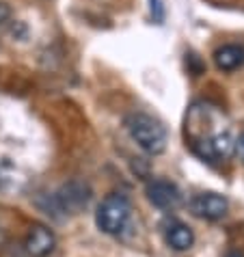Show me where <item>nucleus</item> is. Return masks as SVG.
<instances>
[{"mask_svg":"<svg viewBox=\"0 0 244 257\" xmlns=\"http://www.w3.org/2000/svg\"><path fill=\"white\" fill-rule=\"evenodd\" d=\"M91 192L82 182H69L54 195V203L61 212H78L89 203Z\"/></svg>","mask_w":244,"mask_h":257,"instance_id":"4","label":"nucleus"},{"mask_svg":"<svg viewBox=\"0 0 244 257\" xmlns=\"http://www.w3.org/2000/svg\"><path fill=\"white\" fill-rule=\"evenodd\" d=\"M152 13H154V18L158 20V22L164 20V7H162L160 0H152Z\"/></svg>","mask_w":244,"mask_h":257,"instance_id":"10","label":"nucleus"},{"mask_svg":"<svg viewBox=\"0 0 244 257\" xmlns=\"http://www.w3.org/2000/svg\"><path fill=\"white\" fill-rule=\"evenodd\" d=\"M227 257H244L240 251H231V253H227Z\"/></svg>","mask_w":244,"mask_h":257,"instance_id":"13","label":"nucleus"},{"mask_svg":"<svg viewBox=\"0 0 244 257\" xmlns=\"http://www.w3.org/2000/svg\"><path fill=\"white\" fill-rule=\"evenodd\" d=\"M199 145H201V149H199L201 156H203V158H210V160H227L235 149V143L227 130L214 132L212 137L199 141Z\"/></svg>","mask_w":244,"mask_h":257,"instance_id":"7","label":"nucleus"},{"mask_svg":"<svg viewBox=\"0 0 244 257\" xmlns=\"http://www.w3.org/2000/svg\"><path fill=\"white\" fill-rule=\"evenodd\" d=\"M130 216H132L130 199L121 195V192H110L99 203V208L95 212V223L104 233L119 235L128 227V223H130Z\"/></svg>","mask_w":244,"mask_h":257,"instance_id":"2","label":"nucleus"},{"mask_svg":"<svg viewBox=\"0 0 244 257\" xmlns=\"http://www.w3.org/2000/svg\"><path fill=\"white\" fill-rule=\"evenodd\" d=\"M190 210L195 216L205 220H220L229 210L227 199L218 195V192H201V195L192 197Z\"/></svg>","mask_w":244,"mask_h":257,"instance_id":"3","label":"nucleus"},{"mask_svg":"<svg viewBox=\"0 0 244 257\" xmlns=\"http://www.w3.org/2000/svg\"><path fill=\"white\" fill-rule=\"evenodd\" d=\"M126 130L130 132L132 141L149 156H160L167 149V130L160 121L145 115V112H132L126 117Z\"/></svg>","mask_w":244,"mask_h":257,"instance_id":"1","label":"nucleus"},{"mask_svg":"<svg viewBox=\"0 0 244 257\" xmlns=\"http://www.w3.org/2000/svg\"><path fill=\"white\" fill-rule=\"evenodd\" d=\"M145 192H147L149 201H152L156 208H162V210H171L182 201V192L169 180H152L147 184Z\"/></svg>","mask_w":244,"mask_h":257,"instance_id":"6","label":"nucleus"},{"mask_svg":"<svg viewBox=\"0 0 244 257\" xmlns=\"http://www.w3.org/2000/svg\"><path fill=\"white\" fill-rule=\"evenodd\" d=\"M11 16V9H9V5H5V3H0V24L7 22Z\"/></svg>","mask_w":244,"mask_h":257,"instance_id":"11","label":"nucleus"},{"mask_svg":"<svg viewBox=\"0 0 244 257\" xmlns=\"http://www.w3.org/2000/svg\"><path fill=\"white\" fill-rule=\"evenodd\" d=\"M214 63L220 71H235L244 65V48L238 44H222L214 50Z\"/></svg>","mask_w":244,"mask_h":257,"instance_id":"9","label":"nucleus"},{"mask_svg":"<svg viewBox=\"0 0 244 257\" xmlns=\"http://www.w3.org/2000/svg\"><path fill=\"white\" fill-rule=\"evenodd\" d=\"M56 246V238L50 227L46 225H33L26 233L24 240V248L31 257H48L54 251Z\"/></svg>","mask_w":244,"mask_h":257,"instance_id":"5","label":"nucleus"},{"mask_svg":"<svg viewBox=\"0 0 244 257\" xmlns=\"http://www.w3.org/2000/svg\"><path fill=\"white\" fill-rule=\"evenodd\" d=\"M235 152H238V156H240V160L244 162V132L240 134V139H238V143H235Z\"/></svg>","mask_w":244,"mask_h":257,"instance_id":"12","label":"nucleus"},{"mask_svg":"<svg viewBox=\"0 0 244 257\" xmlns=\"http://www.w3.org/2000/svg\"><path fill=\"white\" fill-rule=\"evenodd\" d=\"M164 240L171 248L175 251H188V248L195 244V233L186 223L182 220H169L164 225Z\"/></svg>","mask_w":244,"mask_h":257,"instance_id":"8","label":"nucleus"}]
</instances>
